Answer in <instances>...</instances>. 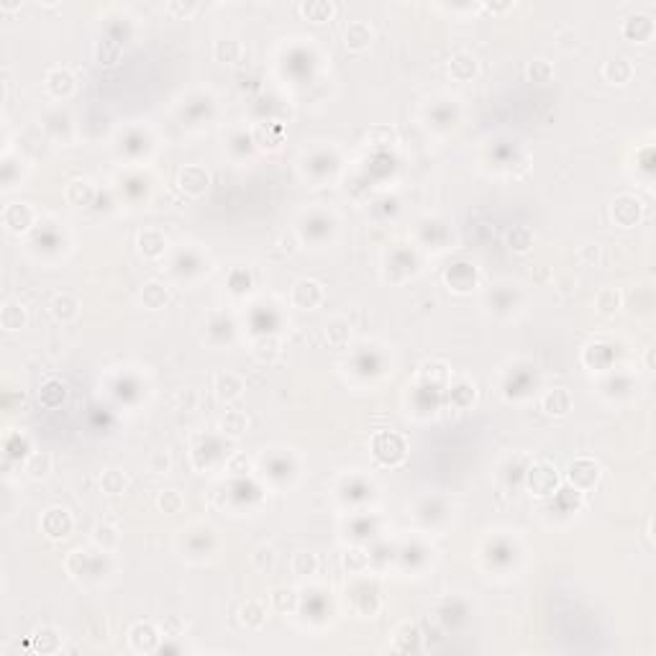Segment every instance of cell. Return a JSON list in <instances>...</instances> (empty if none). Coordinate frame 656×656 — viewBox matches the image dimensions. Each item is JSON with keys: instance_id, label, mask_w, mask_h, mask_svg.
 <instances>
[{"instance_id": "60d3db41", "label": "cell", "mask_w": 656, "mask_h": 656, "mask_svg": "<svg viewBox=\"0 0 656 656\" xmlns=\"http://www.w3.org/2000/svg\"><path fill=\"white\" fill-rule=\"evenodd\" d=\"M52 397H57L59 403L64 400V385L57 382V379H49V382L41 387V392H39V400H41L46 408H54V400H52Z\"/></svg>"}, {"instance_id": "7402d4cb", "label": "cell", "mask_w": 656, "mask_h": 656, "mask_svg": "<svg viewBox=\"0 0 656 656\" xmlns=\"http://www.w3.org/2000/svg\"><path fill=\"white\" fill-rule=\"evenodd\" d=\"M167 288H164L162 282H157V279H152V282H146L144 290H141V303H144L149 310H159V308L167 306Z\"/></svg>"}, {"instance_id": "4fadbf2b", "label": "cell", "mask_w": 656, "mask_h": 656, "mask_svg": "<svg viewBox=\"0 0 656 656\" xmlns=\"http://www.w3.org/2000/svg\"><path fill=\"white\" fill-rule=\"evenodd\" d=\"M415 267H418V261H415L413 252H408V249H395V252H392V257L387 259L385 277L392 282L395 272H403V279H405V277H410V275H413Z\"/></svg>"}, {"instance_id": "74e56055", "label": "cell", "mask_w": 656, "mask_h": 656, "mask_svg": "<svg viewBox=\"0 0 656 656\" xmlns=\"http://www.w3.org/2000/svg\"><path fill=\"white\" fill-rule=\"evenodd\" d=\"M28 441L21 436V433H10L6 439V459H28Z\"/></svg>"}, {"instance_id": "836d02e7", "label": "cell", "mask_w": 656, "mask_h": 656, "mask_svg": "<svg viewBox=\"0 0 656 656\" xmlns=\"http://www.w3.org/2000/svg\"><path fill=\"white\" fill-rule=\"evenodd\" d=\"M595 308H597V313H602V315L618 313L620 292H618V290H613V288H605L600 295H597V300H595Z\"/></svg>"}, {"instance_id": "d4e9b609", "label": "cell", "mask_w": 656, "mask_h": 656, "mask_svg": "<svg viewBox=\"0 0 656 656\" xmlns=\"http://www.w3.org/2000/svg\"><path fill=\"white\" fill-rule=\"evenodd\" d=\"M149 136L141 134V131H128L123 139H121V152L126 157H141V154L149 152Z\"/></svg>"}, {"instance_id": "f6af8a7d", "label": "cell", "mask_w": 656, "mask_h": 656, "mask_svg": "<svg viewBox=\"0 0 656 656\" xmlns=\"http://www.w3.org/2000/svg\"><path fill=\"white\" fill-rule=\"evenodd\" d=\"M228 288L234 290V292H249V290H252V277H249V272L246 270L231 272V277H228Z\"/></svg>"}, {"instance_id": "8d00e7d4", "label": "cell", "mask_w": 656, "mask_h": 656, "mask_svg": "<svg viewBox=\"0 0 656 656\" xmlns=\"http://www.w3.org/2000/svg\"><path fill=\"white\" fill-rule=\"evenodd\" d=\"M275 561H277V554H275V548H272L270 544H261V546L254 548L252 564L257 566L259 572H270L272 566H275Z\"/></svg>"}, {"instance_id": "5b68a950", "label": "cell", "mask_w": 656, "mask_h": 656, "mask_svg": "<svg viewBox=\"0 0 656 656\" xmlns=\"http://www.w3.org/2000/svg\"><path fill=\"white\" fill-rule=\"evenodd\" d=\"M528 487L533 490V495H551L557 487V469L548 461H536L528 469Z\"/></svg>"}, {"instance_id": "c3c4849f", "label": "cell", "mask_w": 656, "mask_h": 656, "mask_svg": "<svg viewBox=\"0 0 656 656\" xmlns=\"http://www.w3.org/2000/svg\"><path fill=\"white\" fill-rule=\"evenodd\" d=\"M344 564H346V569H349V572H361V569L369 564V557H367V554H361V551H346Z\"/></svg>"}, {"instance_id": "7c38bea8", "label": "cell", "mask_w": 656, "mask_h": 656, "mask_svg": "<svg viewBox=\"0 0 656 656\" xmlns=\"http://www.w3.org/2000/svg\"><path fill=\"white\" fill-rule=\"evenodd\" d=\"M541 408H544L548 415H566L572 410V395L566 392L564 387L546 390L544 397H541Z\"/></svg>"}, {"instance_id": "2e32d148", "label": "cell", "mask_w": 656, "mask_h": 656, "mask_svg": "<svg viewBox=\"0 0 656 656\" xmlns=\"http://www.w3.org/2000/svg\"><path fill=\"white\" fill-rule=\"evenodd\" d=\"M344 41L349 46L351 52H361L367 49L369 41H372V28L364 21H351L349 26L344 28Z\"/></svg>"}, {"instance_id": "1f68e13d", "label": "cell", "mask_w": 656, "mask_h": 656, "mask_svg": "<svg viewBox=\"0 0 656 656\" xmlns=\"http://www.w3.org/2000/svg\"><path fill=\"white\" fill-rule=\"evenodd\" d=\"M213 52H216L218 62L234 64V62H239V57H241V44H239L236 39H221Z\"/></svg>"}, {"instance_id": "ffe728a7", "label": "cell", "mask_w": 656, "mask_h": 656, "mask_svg": "<svg viewBox=\"0 0 656 656\" xmlns=\"http://www.w3.org/2000/svg\"><path fill=\"white\" fill-rule=\"evenodd\" d=\"M243 390V379L234 372H221L216 377V392L221 400H236Z\"/></svg>"}, {"instance_id": "d6a6232c", "label": "cell", "mask_w": 656, "mask_h": 656, "mask_svg": "<svg viewBox=\"0 0 656 656\" xmlns=\"http://www.w3.org/2000/svg\"><path fill=\"white\" fill-rule=\"evenodd\" d=\"M70 123H72V121H70V116H67L64 110H52V113H46V118H44L46 134L57 136V139L70 131Z\"/></svg>"}, {"instance_id": "4dcf8cb0", "label": "cell", "mask_w": 656, "mask_h": 656, "mask_svg": "<svg viewBox=\"0 0 656 656\" xmlns=\"http://www.w3.org/2000/svg\"><path fill=\"white\" fill-rule=\"evenodd\" d=\"M457 118H459V113L454 106H439V108H433L431 113H428V121L433 123V128H441V131H446V128L454 126Z\"/></svg>"}, {"instance_id": "5bb4252c", "label": "cell", "mask_w": 656, "mask_h": 656, "mask_svg": "<svg viewBox=\"0 0 656 656\" xmlns=\"http://www.w3.org/2000/svg\"><path fill=\"white\" fill-rule=\"evenodd\" d=\"M633 72L636 70H633L630 59H626V57H615V59L605 62V67H602V77L610 85H626V82H630Z\"/></svg>"}, {"instance_id": "83f0119b", "label": "cell", "mask_w": 656, "mask_h": 656, "mask_svg": "<svg viewBox=\"0 0 656 656\" xmlns=\"http://www.w3.org/2000/svg\"><path fill=\"white\" fill-rule=\"evenodd\" d=\"M0 324H3L6 331H19V328H23V324H26L23 308H21L19 303H6L3 313H0Z\"/></svg>"}, {"instance_id": "52a82bcc", "label": "cell", "mask_w": 656, "mask_h": 656, "mask_svg": "<svg viewBox=\"0 0 656 656\" xmlns=\"http://www.w3.org/2000/svg\"><path fill=\"white\" fill-rule=\"evenodd\" d=\"M324 288H321V282H315V279H300L295 288H292V303H295L297 308H303V310H313V308H318L321 303H324Z\"/></svg>"}, {"instance_id": "bcb514c9", "label": "cell", "mask_w": 656, "mask_h": 656, "mask_svg": "<svg viewBox=\"0 0 656 656\" xmlns=\"http://www.w3.org/2000/svg\"><path fill=\"white\" fill-rule=\"evenodd\" d=\"M526 72H528V77L533 82H546L548 77H551V72H554V70H551V64H548V62H544V59H536V62L528 64V70H526Z\"/></svg>"}, {"instance_id": "7bdbcfd3", "label": "cell", "mask_w": 656, "mask_h": 656, "mask_svg": "<svg viewBox=\"0 0 656 656\" xmlns=\"http://www.w3.org/2000/svg\"><path fill=\"white\" fill-rule=\"evenodd\" d=\"M103 490H106L108 495L123 493V490H126V479H123V475L116 472V469L106 472V475H103Z\"/></svg>"}, {"instance_id": "e0dca14e", "label": "cell", "mask_w": 656, "mask_h": 656, "mask_svg": "<svg viewBox=\"0 0 656 656\" xmlns=\"http://www.w3.org/2000/svg\"><path fill=\"white\" fill-rule=\"evenodd\" d=\"M139 249H141V254H144L146 259H159L164 254V249H167V239H164L162 231L146 228V231L139 234Z\"/></svg>"}, {"instance_id": "f907efd6", "label": "cell", "mask_w": 656, "mask_h": 656, "mask_svg": "<svg viewBox=\"0 0 656 656\" xmlns=\"http://www.w3.org/2000/svg\"><path fill=\"white\" fill-rule=\"evenodd\" d=\"M333 167H336V159H333V157H328V154L324 152V154H315L313 159H310V167H308V170H310V172L321 170L326 175V172H331Z\"/></svg>"}, {"instance_id": "7a4b0ae2", "label": "cell", "mask_w": 656, "mask_h": 656, "mask_svg": "<svg viewBox=\"0 0 656 656\" xmlns=\"http://www.w3.org/2000/svg\"><path fill=\"white\" fill-rule=\"evenodd\" d=\"M444 279L454 292H469L477 288V267L469 261H457L446 270Z\"/></svg>"}, {"instance_id": "d590c367", "label": "cell", "mask_w": 656, "mask_h": 656, "mask_svg": "<svg viewBox=\"0 0 656 656\" xmlns=\"http://www.w3.org/2000/svg\"><path fill=\"white\" fill-rule=\"evenodd\" d=\"M318 569V559H315V554H310V551H297L295 557H292V572H295L297 577H310Z\"/></svg>"}, {"instance_id": "8fae6325", "label": "cell", "mask_w": 656, "mask_h": 656, "mask_svg": "<svg viewBox=\"0 0 656 656\" xmlns=\"http://www.w3.org/2000/svg\"><path fill=\"white\" fill-rule=\"evenodd\" d=\"M3 223L8 231L13 234H21V231H28V226L34 223V210L23 203H13L3 210Z\"/></svg>"}, {"instance_id": "ab89813d", "label": "cell", "mask_w": 656, "mask_h": 656, "mask_svg": "<svg viewBox=\"0 0 656 656\" xmlns=\"http://www.w3.org/2000/svg\"><path fill=\"white\" fill-rule=\"evenodd\" d=\"M157 505H159V510L164 513H180L182 505H185V500H182V495L177 493V490H164L159 497H157Z\"/></svg>"}, {"instance_id": "f1b7e54d", "label": "cell", "mask_w": 656, "mask_h": 656, "mask_svg": "<svg viewBox=\"0 0 656 656\" xmlns=\"http://www.w3.org/2000/svg\"><path fill=\"white\" fill-rule=\"evenodd\" d=\"M23 469H26V475L31 477V479H41V477H46L49 469H52V457L34 451V454L23 461Z\"/></svg>"}, {"instance_id": "f5cc1de1", "label": "cell", "mask_w": 656, "mask_h": 656, "mask_svg": "<svg viewBox=\"0 0 656 656\" xmlns=\"http://www.w3.org/2000/svg\"><path fill=\"white\" fill-rule=\"evenodd\" d=\"M170 469V457L164 454V451H159V454H154L152 459V472H157V475H162V472H167Z\"/></svg>"}, {"instance_id": "4316f807", "label": "cell", "mask_w": 656, "mask_h": 656, "mask_svg": "<svg viewBox=\"0 0 656 656\" xmlns=\"http://www.w3.org/2000/svg\"><path fill=\"white\" fill-rule=\"evenodd\" d=\"M92 541H95V546L100 548V551H113V548L118 546V530L113 528V526H108V523H98L95 528H92Z\"/></svg>"}, {"instance_id": "9a60e30c", "label": "cell", "mask_w": 656, "mask_h": 656, "mask_svg": "<svg viewBox=\"0 0 656 656\" xmlns=\"http://www.w3.org/2000/svg\"><path fill=\"white\" fill-rule=\"evenodd\" d=\"M234 331H236V326L228 315L223 313L210 315V321H208V339L213 344H228L234 339Z\"/></svg>"}, {"instance_id": "681fc988", "label": "cell", "mask_w": 656, "mask_h": 656, "mask_svg": "<svg viewBox=\"0 0 656 656\" xmlns=\"http://www.w3.org/2000/svg\"><path fill=\"white\" fill-rule=\"evenodd\" d=\"M264 472H270V479H288V475H292L295 469L290 467V464H282V461H275V459H272L270 464L264 461Z\"/></svg>"}, {"instance_id": "f546056e", "label": "cell", "mask_w": 656, "mask_h": 656, "mask_svg": "<svg viewBox=\"0 0 656 656\" xmlns=\"http://www.w3.org/2000/svg\"><path fill=\"white\" fill-rule=\"evenodd\" d=\"M80 310V303L74 300L72 295H57L52 300V313L59 318V321H72L74 315Z\"/></svg>"}, {"instance_id": "3957f363", "label": "cell", "mask_w": 656, "mask_h": 656, "mask_svg": "<svg viewBox=\"0 0 656 656\" xmlns=\"http://www.w3.org/2000/svg\"><path fill=\"white\" fill-rule=\"evenodd\" d=\"M569 479H572L577 493L593 490L597 485V479H600V467L595 464L593 459H577L575 464L569 467Z\"/></svg>"}, {"instance_id": "f35d334b", "label": "cell", "mask_w": 656, "mask_h": 656, "mask_svg": "<svg viewBox=\"0 0 656 656\" xmlns=\"http://www.w3.org/2000/svg\"><path fill=\"white\" fill-rule=\"evenodd\" d=\"M508 241H510V249L513 252H528L530 243H533V236H530V231L526 228V226H518V228H513L510 236H508Z\"/></svg>"}, {"instance_id": "ac0fdd59", "label": "cell", "mask_w": 656, "mask_h": 656, "mask_svg": "<svg viewBox=\"0 0 656 656\" xmlns=\"http://www.w3.org/2000/svg\"><path fill=\"white\" fill-rule=\"evenodd\" d=\"M449 74L457 82H469L477 74V59L467 52H459L449 59Z\"/></svg>"}, {"instance_id": "8992f818", "label": "cell", "mask_w": 656, "mask_h": 656, "mask_svg": "<svg viewBox=\"0 0 656 656\" xmlns=\"http://www.w3.org/2000/svg\"><path fill=\"white\" fill-rule=\"evenodd\" d=\"M641 213H644L641 200L633 198V195H618V198L613 200V221L618 226H623V228L636 226Z\"/></svg>"}, {"instance_id": "484cf974", "label": "cell", "mask_w": 656, "mask_h": 656, "mask_svg": "<svg viewBox=\"0 0 656 656\" xmlns=\"http://www.w3.org/2000/svg\"><path fill=\"white\" fill-rule=\"evenodd\" d=\"M121 46L123 44H118L116 39H110V37H103L95 44V59H98V64H116L118 62V57H121Z\"/></svg>"}, {"instance_id": "603a6c76", "label": "cell", "mask_w": 656, "mask_h": 656, "mask_svg": "<svg viewBox=\"0 0 656 656\" xmlns=\"http://www.w3.org/2000/svg\"><path fill=\"white\" fill-rule=\"evenodd\" d=\"M349 336H351V328L344 318H333L331 324L326 326V341H328V346H333V349H344V346L349 344Z\"/></svg>"}, {"instance_id": "7dc6e473", "label": "cell", "mask_w": 656, "mask_h": 656, "mask_svg": "<svg viewBox=\"0 0 656 656\" xmlns=\"http://www.w3.org/2000/svg\"><path fill=\"white\" fill-rule=\"evenodd\" d=\"M198 10V3H180V0H172L167 3V13L175 16V19H188Z\"/></svg>"}, {"instance_id": "e575fe53", "label": "cell", "mask_w": 656, "mask_h": 656, "mask_svg": "<svg viewBox=\"0 0 656 656\" xmlns=\"http://www.w3.org/2000/svg\"><path fill=\"white\" fill-rule=\"evenodd\" d=\"M241 620L246 623V626H252V628H259L261 623L267 620V610H264V605H261V602H257V600H249L241 608Z\"/></svg>"}, {"instance_id": "6da1fadb", "label": "cell", "mask_w": 656, "mask_h": 656, "mask_svg": "<svg viewBox=\"0 0 656 656\" xmlns=\"http://www.w3.org/2000/svg\"><path fill=\"white\" fill-rule=\"evenodd\" d=\"M41 528L52 541H62L70 536L72 530V515L64 510V508H49L41 518Z\"/></svg>"}, {"instance_id": "db71d44e", "label": "cell", "mask_w": 656, "mask_h": 656, "mask_svg": "<svg viewBox=\"0 0 656 656\" xmlns=\"http://www.w3.org/2000/svg\"><path fill=\"white\" fill-rule=\"evenodd\" d=\"M579 257H582L584 261H597L600 259V246H597V243H595V246L593 243H587V246L579 249Z\"/></svg>"}, {"instance_id": "ba28073f", "label": "cell", "mask_w": 656, "mask_h": 656, "mask_svg": "<svg viewBox=\"0 0 656 656\" xmlns=\"http://www.w3.org/2000/svg\"><path fill=\"white\" fill-rule=\"evenodd\" d=\"M333 218L326 216V213H310L308 218H303L300 221V226H297V231H300V236L303 239H310V241H324L326 236L333 231Z\"/></svg>"}, {"instance_id": "277c9868", "label": "cell", "mask_w": 656, "mask_h": 656, "mask_svg": "<svg viewBox=\"0 0 656 656\" xmlns=\"http://www.w3.org/2000/svg\"><path fill=\"white\" fill-rule=\"evenodd\" d=\"M620 34L633 41V44H646L648 39L654 37V19L651 16H644V13H636V16H628L623 21L620 26Z\"/></svg>"}, {"instance_id": "cb8c5ba5", "label": "cell", "mask_w": 656, "mask_h": 656, "mask_svg": "<svg viewBox=\"0 0 656 656\" xmlns=\"http://www.w3.org/2000/svg\"><path fill=\"white\" fill-rule=\"evenodd\" d=\"M92 198H95V190L90 188V182H85V180H72V182H70V185H67V200H70L72 206H77V208L90 206Z\"/></svg>"}, {"instance_id": "ee69618b", "label": "cell", "mask_w": 656, "mask_h": 656, "mask_svg": "<svg viewBox=\"0 0 656 656\" xmlns=\"http://www.w3.org/2000/svg\"><path fill=\"white\" fill-rule=\"evenodd\" d=\"M254 354H257V359L261 361H272L277 359V344L272 341V339H259V341L254 344Z\"/></svg>"}, {"instance_id": "b9f144b4", "label": "cell", "mask_w": 656, "mask_h": 656, "mask_svg": "<svg viewBox=\"0 0 656 656\" xmlns=\"http://www.w3.org/2000/svg\"><path fill=\"white\" fill-rule=\"evenodd\" d=\"M223 431L234 433V436L243 433L246 431V415H243L241 410H228V413L223 415Z\"/></svg>"}, {"instance_id": "44dd1931", "label": "cell", "mask_w": 656, "mask_h": 656, "mask_svg": "<svg viewBox=\"0 0 656 656\" xmlns=\"http://www.w3.org/2000/svg\"><path fill=\"white\" fill-rule=\"evenodd\" d=\"M300 13H303L308 21H313V23H324V21L333 19L336 6H333L331 0H310V3H303V6H300Z\"/></svg>"}, {"instance_id": "816d5d0a", "label": "cell", "mask_w": 656, "mask_h": 656, "mask_svg": "<svg viewBox=\"0 0 656 656\" xmlns=\"http://www.w3.org/2000/svg\"><path fill=\"white\" fill-rule=\"evenodd\" d=\"M226 469H228L231 475H246V472H249V459L243 457V454H234V457L226 461Z\"/></svg>"}, {"instance_id": "d6986e66", "label": "cell", "mask_w": 656, "mask_h": 656, "mask_svg": "<svg viewBox=\"0 0 656 656\" xmlns=\"http://www.w3.org/2000/svg\"><path fill=\"white\" fill-rule=\"evenodd\" d=\"M487 306L497 315H510L518 308V295L510 292V290H495V292L487 295Z\"/></svg>"}, {"instance_id": "30bf717a", "label": "cell", "mask_w": 656, "mask_h": 656, "mask_svg": "<svg viewBox=\"0 0 656 656\" xmlns=\"http://www.w3.org/2000/svg\"><path fill=\"white\" fill-rule=\"evenodd\" d=\"M46 92L52 95V98H70L74 92V77L67 70H62V67H54V70H49L46 72Z\"/></svg>"}, {"instance_id": "9c48e42d", "label": "cell", "mask_w": 656, "mask_h": 656, "mask_svg": "<svg viewBox=\"0 0 656 656\" xmlns=\"http://www.w3.org/2000/svg\"><path fill=\"white\" fill-rule=\"evenodd\" d=\"M208 185H210V175H208L200 164H190V167H185V170L180 172L182 192H188V195H192V198L203 195V192L208 190Z\"/></svg>"}]
</instances>
